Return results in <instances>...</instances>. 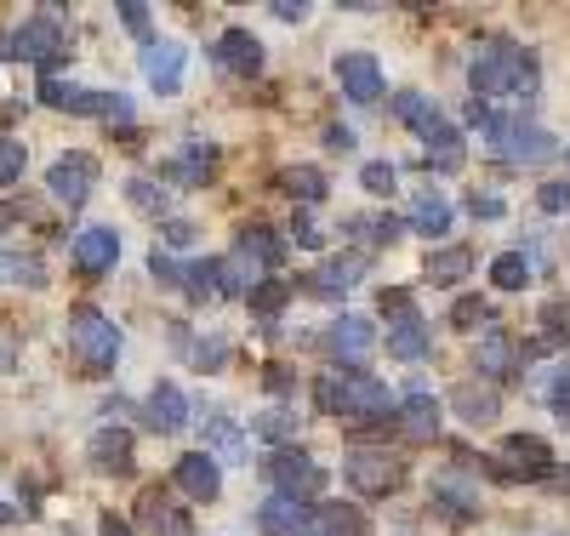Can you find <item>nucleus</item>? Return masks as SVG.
Instances as JSON below:
<instances>
[{
    "instance_id": "nucleus-28",
    "label": "nucleus",
    "mask_w": 570,
    "mask_h": 536,
    "mask_svg": "<svg viewBox=\"0 0 570 536\" xmlns=\"http://www.w3.org/2000/svg\"><path fill=\"white\" fill-rule=\"evenodd\" d=\"M223 263V298H252V291L263 285V263L246 257V252H234V257H217Z\"/></svg>"
},
{
    "instance_id": "nucleus-39",
    "label": "nucleus",
    "mask_w": 570,
    "mask_h": 536,
    "mask_svg": "<svg viewBox=\"0 0 570 536\" xmlns=\"http://www.w3.org/2000/svg\"><path fill=\"white\" fill-rule=\"evenodd\" d=\"M285 298H292V285H285V280H263V285L252 291V314H263V320H268V314H279V309H285Z\"/></svg>"
},
{
    "instance_id": "nucleus-26",
    "label": "nucleus",
    "mask_w": 570,
    "mask_h": 536,
    "mask_svg": "<svg viewBox=\"0 0 570 536\" xmlns=\"http://www.w3.org/2000/svg\"><path fill=\"white\" fill-rule=\"evenodd\" d=\"M303 525H308V508L292 503V497H268V503L257 508V530H263V536H297Z\"/></svg>"
},
{
    "instance_id": "nucleus-32",
    "label": "nucleus",
    "mask_w": 570,
    "mask_h": 536,
    "mask_svg": "<svg viewBox=\"0 0 570 536\" xmlns=\"http://www.w3.org/2000/svg\"><path fill=\"white\" fill-rule=\"evenodd\" d=\"M240 252H246V257H257L263 269H274V263L285 257V246L274 240V228H268V223H246V228H240Z\"/></svg>"
},
{
    "instance_id": "nucleus-51",
    "label": "nucleus",
    "mask_w": 570,
    "mask_h": 536,
    "mask_svg": "<svg viewBox=\"0 0 570 536\" xmlns=\"http://www.w3.org/2000/svg\"><path fill=\"white\" fill-rule=\"evenodd\" d=\"M473 217H502V201H497V194H473Z\"/></svg>"
},
{
    "instance_id": "nucleus-6",
    "label": "nucleus",
    "mask_w": 570,
    "mask_h": 536,
    "mask_svg": "<svg viewBox=\"0 0 570 536\" xmlns=\"http://www.w3.org/2000/svg\"><path fill=\"white\" fill-rule=\"evenodd\" d=\"M343 474L360 497H389L405 485V457L400 451H348L343 457Z\"/></svg>"
},
{
    "instance_id": "nucleus-5",
    "label": "nucleus",
    "mask_w": 570,
    "mask_h": 536,
    "mask_svg": "<svg viewBox=\"0 0 570 536\" xmlns=\"http://www.w3.org/2000/svg\"><path fill=\"white\" fill-rule=\"evenodd\" d=\"M263 474H268V485H274V497H292V503H308V497L325 491V468H320L308 451H292V446L268 451Z\"/></svg>"
},
{
    "instance_id": "nucleus-36",
    "label": "nucleus",
    "mask_w": 570,
    "mask_h": 536,
    "mask_svg": "<svg viewBox=\"0 0 570 536\" xmlns=\"http://www.w3.org/2000/svg\"><path fill=\"white\" fill-rule=\"evenodd\" d=\"M0 280H12V285H46L40 263L23 257V252H0Z\"/></svg>"
},
{
    "instance_id": "nucleus-53",
    "label": "nucleus",
    "mask_w": 570,
    "mask_h": 536,
    "mask_svg": "<svg viewBox=\"0 0 570 536\" xmlns=\"http://www.w3.org/2000/svg\"><path fill=\"white\" fill-rule=\"evenodd\" d=\"M325 143H331L337 155H348V149H354V131H348V126H331V131H325Z\"/></svg>"
},
{
    "instance_id": "nucleus-31",
    "label": "nucleus",
    "mask_w": 570,
    "mask_h": 536,
    "mask_svg": "<svg viewBox=\"0 0 570 536\" xmlns=\"http://www.w3.org/2000/svg\"><path fill=\"white\" fill-rule=\"evenodd\" d=\"M314 530L320 536H365V519H360V508L325 503V508H314Z\"/></svg>"
},
{
    "instance_id": "nucleus-52",
    "label": "nucleus",
    "mask_w": 570,
    "mask_h": 536,
    "mask_svg": "<svg viewBox=\"0 0 570 536\" xmlns=\"http://www.w3.org/2000/svg\"><path fill=\"white\" fill-rule=\"evenodd\" d=\"M274 18H285V23H303V18H308V7H297V0H274Z\"/></svg>"
},
{
    "instance_id": "nucleus-27",
    "label": "nucleus",
    "mask_w": 570,
    "mask_h": 536,
    "mask_svg": "<svg viewBox=\"0 0 570 536\" xmlns=\"http://www.w3.org/2000/svg\"><path fill=\"white\" fill-rule=\"evenodd\" d=\"M274 188L285 194V201H297V206H314V201H325V172L320 166H285L274 177Z\"/></svg>"
},
{
    "instance_id": "nucleus-22",
    "label": "nucleus",
    "mask_w": 570,
    "mask_h": 536,
    "mask_svg": "<svg viewBox=\"0 0 570 536\" xmlns=\"http://www.w3.org/2000/svg\"><path fill=\"white\" fill-rule=\"evenodd\" d=\"M149 428L155 433H183L188 428V400L177 382H155L149 388Z\"/></svg>"
},
{
    "instance_id": "nucleus-43",
    "label": "nucleus",
    "mask_w": 570,
    "mask_h": 536,
    "mask_svg": "<svg viewBox=\"0 0 570 536\" xmlns=\"http://www.w3.org/2000/svg\"><path fill=\"white\" fill-rule=\"evenodd\" d=\"M451 320L473 331V325H485V320H491V303H485V298H456V309H451Z\"/></svg>"
},
{
    "instance_id": "nucleus-23",
    "label": "nucleus",
    "mask_w": 570,
    "mask_h": 536,
    "mask_svg": "<svg viewBox=\"0 0 570 536\" xmlns=\"http://www.w3.org/2000/svg\"><path fill=\"white\" fill-rule=\"evenodd\" d=\"M91 468H104V474H131V433L126 428H98L91 433V446H86Z\"/></svg>"
},
{
    "instance_id": "nucleus-49",
    "label": "nucleus",
    "mask_w": 570,
    "mask_h": 536,
    "mask_svg": "<svg viewBox=\"0 0 570 536\" xmlns=\"http://www.w3.org/2000/svg\"><path fill=\"white\" fill-rule=\"evenodd\" d=\"M292 234H297V246H308V252H314V246H320V240H325V234H320V228L308 223V212H297V223H292Z\"/></svg>"
},
{
    "instance_id": "nucleus-14",
    "label": "nucleus",
    "mask_w": 570,
    "mask_h": 536,
    "mask_svg": "<svg viewBox=\"0 0 570 536\" xmlns=\"http://www.w3.org/2000/svg\"><path fill=\"white\" fill-rule=\"evenodd\" d=\"M451 411L462 417V422H473V428H485V422H497L502 417V394H497V388L491 382H456L451 388Z\"/></svg>"
},
{
    "instance_id": "nucleus-35",
    "label": "nucleus",
    "mask_w": 570,
    "mask_h": 536,
    "mask_svg": "<svg viewBox=\"0 0 570 536\" xmlns=\"http://www.w3.org/2000/svg\"><path fill=\"white\" fill-rule=\"evenodd\" d=\"M212 166H217V149H212V143H188L183 160L171 166V177H183V183H200Z\"/></svg>"
},
{
    "instance_id": "nucleus-12",
    "label": "nucleus",
    "mask_w": 570,
    "mask_h": 536,
    "mask_svg": "<svg viewBox=\"0 0 570 536\" xmlns=\"http://www.w3.org/2000/svg\"><path fill=\"white\" fill-rule=\"evenodd\" d=\"M497 457L508 462L502 474H525V479H542L553 468V451H548V440H537V433H508Z\"/></svg>"
},
{
    "instance_id": "nucleus-30",
    "label": "nucleus",
    "mask_w": 570,
    "mask_h": 536,
    "mask_svg": "<svg viewBox=\"0 0 570 536\" xmlns=\"http://www.w3.org/2000/svg\"><path fill=\"white\" fill-rule=\"evenodd\" d=\"M468 269H473V252L468 246L428 252V280H434V285H456V280H468Z\"/></svg>"
},
{
    "instance_id": "nucleus-50",
    "label": "nucleus",
    "mask_w": 570,
    "mask_h": 536,
    "mask_svg": "<svg viewBox=\"0 0 570 536\" xmlns=\"http://www.w3.org/2000/svg\"><path fill=\"white\" fill-rule=\"evenodd\" d=\"M195 360L200 366H223L228 360V343H217V337H212V343H195Z\"/></svg>"
},
{
    "instance_id": "nucleus-40",
    "label": "nucleus",
    "mask_w": 570,
    "mask_h": 536,
    "mask_svg": "<svg viewBox=\"0 0 570 536\" xmlns=\"http://www.w3.org/2000/svg\"><path fill=\"white\" fill-rule=\"evenodd\" d=\"M252 428L263 433V440L279 446V440H292V433H297V417L292 411H263V417H252Z\"/></svg>"
},
{
    "instance_id": "nucleus-37",
    "label": "nucleus",
    "mask_w": 570,
    "mask_h": 536,
    "mask_svg": "<svg viewBox=\"0 0 570 536\" xmlns=\"http://www.w3.org/2000/svg\"><path fill=\"white\" fill-rule=\"evenodd\" d=\"M126 201H131L137 212L160 217V212H166V188H160V183H149V177H131V183H126Z\"/></svg>"
},
{
    "instance_id": "nucleus-29",
    "label": "nucleus",
    "mask_w": 570,
    "mask_h": 536,
    "mask_svg": "<svg viewBox=\"0 0 570 536\" xmlns=\"http://www.w3.org/2000/svg\"><path fill=\"white\" fill-rule=\"evenodd\" d=\"M405 228H411V234H445V228H451V206H445V194H416Z\"/></svg>"
},
{
    "instance_id": "nucleus-21",
    "label": "nucleus",
    "mask_w": 570,
    "mask_h": 536,
    "mask_svg": "<svg viewBox=\"0 0 570 536\" xmlns=\"http://www.w3.org/2000/svg\"><path fill=\"white\" fill-rule=\"evenodd\" d=\"M137 525L142 530H155V536H188V519H183V508H171V497L160 491H142L137 497Z\"/></svg>"
},
{
    "instance_id": "nucleus-3",
    "label": "nucleus",
    "mask_w": 570,
    "mask_h": 536,
    "mask_svg": "<svg viewBox=\"0 0 570 536\" xmlns=\"http://www.w3.org/2000/svg\"><path fill=\"white\" fill-rule=\"evenodd\" d=\"M394 115L428 143V166L434 172H456L462 166V131L440 115V104L434 97H422V91H400L394 97Z\"/></svg>"
},
{
    "instance_id": "nucleus-4",
    "label": "nucleus",
    "mask_w": 570,
    "mask_h": 536,
    "mask_svg": "<svg viewBox=\"0 0 570 536\" xmlns=\"http://www.w3.org/2000/svg\"><path fill=\"white\" fill-rule=\"evenodd\" d=\"M69 349L80 354V366L86 371H115V360H120V325L115 320H104L98 309H75L69 314Z\"/></svg>"
},
{
    "instance_id": "nucleus-11",
    "label": "nucleus",
    "mask_w": 570,
    "mask_h": 536,
    "mask_svg": "<svg viewBox=\"0 0 570 536\" xmlns=\"http://www.w3.org/2000/svg\"><path fill=\"white\" fill-rule=\"evenodd\" d=\"M337 80H343V97H354V104H376V97H383V64L371 52H343Z\"/></svg>"
},
{
    "instance_id": "nucleus-15",
    "label": "nucleus",
    "mask_w": 570,
    "mask_h": 536,
    "mask_svg": "<svg viewBox=\"0 0 570 536\" xmlns=\"http://www.w3.org/2000/svg\"><path fill=\"white\" fill-rule=\"evenodd\" d=\"M183 64H188V52L177 40H149L142 46V75H149L155 91H177L183 86Z\"/></svg>"
},
{
    "instance_id": "nucleus-45",
    "label": "nucleus",
    "mask_w": 570,
    "mask_h": 536,
    "mask_svg": "<svg viewBox=\"0 0 570 536\" xmlns=\"http://www.w3.org/2000/svg\"><path fill=\"white\" fill-rule=\"evenodd\" d=\"M537 206L542 212H570V183H542L537 188Z\"/></svg>"
},
{
    "instance_id": "nucleus-47",
    "label": "nucleus",
    "mask_w": 570,
    "mask_h": 536,
    "mask_svg": "<svg viewBox=\"0 0 570 536\" xmlns=\"http://www.w3.org/2000/svg\"><path fill=\"white\" fill-rule=\"evenodd\" d=\"M160 234H166V246H195V234H200V228L188 223V217H166Z\"/></svg>"
},
{
    "instance_id": "nucleus-18",
    "label": "nucleus",
    "mask_w": 570,
    "mask_h": 536,
    "mask_svg": "<svg viewBox=\"0 0 570 536\" xmlns=\"http://www.w3.org/2000/svg\"><path fill=\"white\" fill-rule=\"evenodd\" d=\"M325 349L337 354V360H365V354L376 349V331H371V320L343 314V320H331V331H325Z\"/></svg>"
},
{
    "instance_id": "nucleus-2",
    "label": "nucleus",
    "mask_w": 570,
    "mask_h": 536,
    "mask_svg": "<svg viewBox=\"0 0 570 536\" xmlns=\"http://www.w3.org/2000/svg\"><path fill=\"white\" fill-rule=\"evenodd\" d=\"M320 406L325 417H337V422H389V388L376 382L371 371H331L320 377Z\"/></svg>"
},
{
    "instance_id": "nucleus-20",
    "label": "nucleus",
    "mask_w": 570,
    "mask_h": 536,
    "mask_svg": "<svg viewBox=\"0 0 570 536\" xmlns=\"http://www.w3.org/2000/svg\"><path fill=\"white\" fill-rule=\"evenodd\" d=\"M40 97L52 109H69V115H98L104 109V91H86V86H75V80H58L52 69H40Z\"/></svg>"
},
{
    "instance_id": "nucleus-41",
    "label": "nucleus",
    "mask_w": 570,
    "mask_h": 536,
    "mask_svg": "<svg viewBox=\"0 0 570 536\" xmlns=\"http://www.w3.org/2000/svg\"><path fill=\"white\" fill-rule=\"evenodd\" d=\"M23 160H29L23 143H18V137H0V188H12V183L23 177Z\"/></svg>"
},
{
    "instance_id": "nucleus-9",
    "label": "nucleus",
    "mask_w": 570,
    "mask_h": 536,
    "mask_svg": "<svg viewBox=\"0 0 570 536\" xmlns=\"http://www.w3.org/2000/svg\"><path fill=\"white\" fill-rule=\"evenodd\" d=\"M91 183H98V160H91L86 149L58 155V160H52V172H46V188H52V201H63L69 212H75V206H86Z\"/></svg>"
},
{
    "instance_id": "nucleus-17",
    "label": "nucleus",
    "mask_w": 570,
    "mask_h": 536,
    "mask_svg": "<svg viewBox=\"0 0 570 536\" xmlns=\"http://www.w3.org/2000/svg\"><path fill=\"white\" fill-rule=\"evenodd\" d=\"M115 263H120V234H115V228H80V234H75V269L109 274Z\"/></svg>"
},
{
    "instance_id": "nucleus-7",
    "label": "nucleus",
    "mask_w": 570,
    "mask_h": 536,
    "mask_svg": "<svg viewBox=\"0 0 570 536\" xmlns=\"http://www.w3.org/2000/svg\"><path fill=\"white\" fill-rule=\"evenodd\" d=\"M0 58H29V64H40V69H52V64L63 58V23H58L52 12L29 18L18 35H0Z\"/></svg>"
},
{
    "instance_id": "nucleus-54",
    "label": "nucleus",
    "mask_w": 570,
    "mask_h": 536,
    "mask_svg": "<svg viewBox=\"0 0 570 536\" xmlns=\"http://www.w3.org/2000/svg\"><path fill=\"white\" fill-rule=\"evenodd\" d=\"M98 530H104V536H137V530H131L126 519H115V514H104V525H98Z\"/></svg>"
},
{
    "instance_id": "nucleus-19",
    "label": "nucleus",
    "mask_w": 570,
    "mask_h": 536,
    "mask_svg": "<svg viewBox=\"0 0 570 536\" xmlns=\"http://www.w3.org/2000/svg\"><path fill=\"white\" fill-rule=\"evenodd\" d=\"M400 428H405V440H434L440 433V400L422 382H411V394L400 406Z\"/></svg>"
},
{
    "instance_id": "nucleus-48",
    "label": "nucleus",
    "mask_w": 570,
    "mask_h": 536,
    "mask_svg": "<svg viewBox=\"0 0 570 536\" xmlns=\"http://www.w3.org/2000/svg\"><path fill=\"white\" fill-rule=\"evenodd\" d=\"M120 23L131 35H149V7H137V0H131V7H120Z\"/></svg>"
},
{
    "instance_id": "nucleus-44",
    "label": "nucleus",
    "mask_w": 570,
    "mask_h": 536,
    "mask_svg": "<svg viewBox=\"0 0 570 536\" xmlns=\"http://www.w3.org/2000/svg\"><path fill=\"white\" fill-rule=\"evenodd\" d=\"M109 126H131V97L126 91H104V109H98Z\"/></svg>"
},
{
    "instance_id": "nucleus-13",
    "label": "nucleus",
    "mask_w": 570,
    "mask_h": 536,
    "mask_svg": "<svg viewBox=\"0 0 570 536\" xmlns=\"http://www.w3.org/2000/svg\"><path fill=\"white\" fill-rule=\"evenodd\" d=\"M212 58H217V69H228V75H257V69H263V40H257L252 29H223Z\"/></svg>"
},
{
    "instance_id": "nucleus-46",
    "label": "nucleus",
    "mask_w": 570,
    "mask_h": 536,
    "mask_svg": "<svg viewBox=\"0 0 570 536\" xmlns=\"http://www.w3.org/2000/svg\"><path fill=\"white\" fill-rule=\"evenodd\" d=\"M149 274H155V280H160L166 291H171V285H183V269H177V263H171V257H166L160 246L149 252Z\"/></svg>"
},
{
    "instance_id": "nucleus-1",
    "label": "nucleus",
    "mask_w": 570,
    "mask_h": 536,
    "mask_svg": "<svg viewBox=\"0 0 570 536\" xmlns=\"http://www.w3.org/2000/svg\"><path fill=\"white\" fill-rule=\"evenodd\" d=\"M468 86L473 97H513V91H531L537 86V58L531 52H519L513 40H485L480 52H473L468 64Z\"/></svg>"
},
{
    "instance_id": "nucleus-8",
    "label": "nucleus",
    "mask_w": 570,
    "mask_h": 536,
    "mask_svg": "<svg viewBox=\"0 0 570 536\" xmlns=\"http://www.w3.org/2000/svg\"><path fill=\"white\" fill-rule=\"evenodd\" d=\"M491 143H497L508 160H519V166H542V160L559 155L553 131H542V126H531V120H491Z\"/></svg>"
},
{
    "instance_id": "nucleus-34",
    "label": "nucleus",
    "mask_w": 570,
    "mask_h": 536,
    "mask_svg": "<svg viewBox=\"0 0 570 536\" xmlns=\"http://www.w3.org/2000/svg\"><path fill=\"white\" fill-rule=\"evenodd\" d=\"M491 280H497L502 291H525V285H531V263H525V252H502V257H491Z\"/></svg>"
},
{
    "instance_id": "nucleus-33",
    "label": "nucleus",
    "mask_w": 570,
    "mask_h": 536,
    "mask_svg": "<svg viewBox=\"0 0 570 536\" xmlns=\"http://www.w3.org/2000/svg\"><path fill=\"white\" fill-rule=\"evenodd\" d=\"M183 285H188V298H195V303H217L223 298V263L217 257L195 263V269L183 274Z\"/></svg>"
},
{
    "instance_id": "nucleus-38",
    "label": "nucleus",
    "mask_w": 570,
    "mask_h": 536,
    "mask_svg": "<svg viewBox=\"0 0 570 536\" xmlns=\"http://www.w3.org/2000/svg\"><path fill=\"white\" fill-rule=\"evenodd\" d=\"M348 228H354V234H365L371 246H389V240H400V234H405V223H400V217H348Z\"/></svg>"
},
{
    "instance_id": "nucleus-55",
    "label": "nucleus",
    "mask_w": 570,
    "mask_h": 536,
    "mask_svg": "<svg viewBox=\"0 0 570 536\" xmlns=\"http://www.w3.org/2000/svg\"><path fill=\"white\" fill-rule=\"evenodd\" d=\"M18 519V508H7V503H0V525H12Z\"/></svg>"
},
{
    "instance_id": "nucleus-25",
    "label": "nucleus",
    "mask_w": 570,
    "mask_h": 536,
    "mask_svg": "<svg viewBox=\"0 0 570 536\" xmlns=\"http://www.w3.org/2000/svg\"><path fill=\"white\" fill-rule=\"evenodd\" d=\"M206 457H217V462H240V457H246V433H240V422L223 417V411H212V417H206Z\"/></svg>"
},
{
    "instance_id": "nucleus-16",
    "label": "nucleus",
    "mask_w": 570,
    "mask_h": 536,
    "mask_svg": "<svg viewBox=\"0 0 570 536\" xmlns=\"http://www.w3.org/2000/svg\"><path fill=\"white\" fill-rule=\"evenodd\" d=\"M473 366H480L485 377H513L519 366H525V349H519L502 325H491V331L480 337V349H473Z\"/></svg>"
},
{
    "instance_id": "nucleus-24",
    "label": "nucleus",
    "mask_w": 570,
    "mask_h": 536,
    "mask_svg": "<svg viewBox=\"0 0 570 536\" xmlns=\"http://www.w3.org/2000/svg\"><path fill=\"white\" fill-rule=\"evenodd\" d=\"M389 354L394 360H422L428 354V325L411 309H394V320H389Z\"/></svg>"
},
{
    "instance_id": "nucleus-10",
    "label": "nucleus",
    "mask_w": 570,
    "mask_h": 536,
    "mask_svg": "<svg viewBox=\"0 0 570 536\" xmlns=\"http://www.w3.org/2000/svg\"><path fill=\"white\" fill-rule=\"evenodd\" d=\"M171 479H177L195 503H217V491H223V462L206 457V451H188V457H177Z\"/></svg>"
},
{
    "instance_id": "nucleus-42",
    "label": "nucleus",
    "mask_w": 570,
    "mask_h": 536,
    "mask_svg": "<svg viewBox=\"0 0 570 536\" xmlns=\"http://www.w3.org/2000/svg\"><path fill=\"white\" fill-rule=\"evenodd\" d=\"M360 183H365L371 194H383V201H389L394 183H400V172H394L389 160H365V166H360Z\"/></svg>"
}]
</instances>
